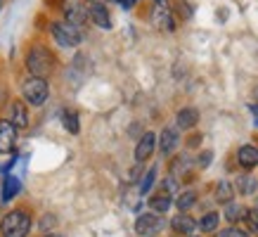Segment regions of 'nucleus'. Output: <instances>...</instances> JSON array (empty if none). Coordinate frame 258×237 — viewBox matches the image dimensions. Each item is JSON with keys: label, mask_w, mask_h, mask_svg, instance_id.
Here are the masks:
<instances>
[{"label": "nucleus", "mask_w": 258, "mask_h": 237, "mask_svg": "<svg viewBox=\"0 0 258 237\" xmlns=\"http://www.w3.org/2000/svg\"><path fill=\"white\" fill-rule=\"evenodd\" d=\"M88 22L95 24L102 31H111V26H114V24H111L109 10H107L104 3H90V5H88Z\"/></svg>", "instance_id": "12"}, {"label": "nucleus", "mask_w": 258, "mask_h": 237, "mask_svg": "<svg viewBox=\"0 0 258 237\" xmlns=\"http://www.w3.org/2000/svg\"><path fill=\"white\" fill-rule=\"evenodd\" d=\"M55 225H57L55 216H43V221H40V232H52Z\"/></svg>", "instance_id": "30"}, {"label": "nucleus", "mask_w": 258, "mask_h": 237, "mask_svg": "<svg viewBox=\"0 0 258 237\" xmlns=\"http://www.w3.org/2000/svg\"><path fill=\"white\" fill-rule=\"evenodd\" d=\"M50 36H52V40H55L59 47H64V50H74V47H79L81 43H83V29L64 22V19L50 22Z\"/></svg>", "instance_id": "3"}, {"label": "nucleus", "mask_w": 258, "mask_h": 237, "mask_svg": "<svg viewBox=\"0 0 258 237\" xmlns=\"http://www.w3.org/2000/svg\"><path fill=\"white\" fill-rule=\"evenodd\" d=\"M88 3H104L107 5V3H114V0H88Z\"/></svg>", "instance_id": "36"}, {"label": "nucleus", "mask_w": 258, "mask_h": 237, "mask_svg": "<svg viewBox=\"0 0 258 237\" xmlns=\"http://www.w3.org/2000/svg\"><path fill=\"white\" fill-rule=\"evenodd\" d=\"M3 5H5V0H0V12H3Z\"/></svg>", "instance_id": "37"}, {"label": "nucleus", "mask_w": 258, "mask_h": 237, "mask_svg": "<svg viewBox=\"0 0 258 237\" xmlns=\"http://www.w3.org/2000/svg\"><path fill=\"white\" fill-rule=\"evenodd\" d=\"M149 24L159 29V31H166V33H173L178 29V19L173 15L171 5L161 0V3H152V12H149Z\"/></svg>", "instance_id": "5"}, {"label": "nucleus", "mask_w": 258, "mask_h": 237, "mask_svg": "<svg viewBox=\"0 0 258 237\" xmlns=\"http://www.w3.org/2000/svg\"><path fill=\"white\" fill-rule=\"evenodd\" d=\"M8 121L17 131H26V128L31 126V107L24 102V100H15V102L10 104Z\"/></svg>", "instance_id": "10"}, {"label": "nucleus", "mask_w": 258, "mask_h": 237, "mask_svg": "<svg viewBox=\"0 0 258 237\" xmlns=\"http://www.w3.org/2000/svg\"><path fill=\"white\" fill-rule=\"evenodd\" d=\"M62 126L67 128V133L71 135H79L81 133V116L76 109H62Z\"/></svg>", "instance_id": "23"}, {"label": "nucleus", "mask_w": 258, "mask_h": 237, "mask_svg": "<svg viewBox=\"0 0 258 237\" xmlns=\"http://www.w3.org/2000/svg\"><path fill=\"white\" fill-rule=\"evenodd\" d=\"M195 166V159L189 157V154H175V157L171 159V171H168V175H173V178H185V175L189 173V168Z\"/></svg>", "instance_id": "19"}, {"label": "nucleus", "mask_w": 258, "mask_h": 237, "mask_svg": "<svg viewBox=\"0 0 258 237\" xmlns=\"http://www.w3.org/2000/svg\"><path fill=\"white\" fill-rule=\"evenodd\" d=\"M244 223L249 225V232H256V235H258V206H251V209H246Z\"/></svg>", "instance_id": "27"}, {"label": "nucleus", "mask_w": 258, "mask_h": 237, "mask_svg": "<svg viewBox=\"0 0 258 237\" xmlns=\"http://www.w3.org/2000/svg\"><path fill=\"white\" fill-rule=\"evenodd\" d=\"M253 104H258V86H256V90H253Z\"/></svg>", "instance_id": "35"}, {"label": "nucleus", "mask_w": 258, "mask_h": 237, "mask_svg": "<svg viewBox=\"0 0 258 237\" xmlns=\"http://www.w3.org/2000/svg\"><path fill=\"white\" fill-rule=\"evenodd\" d=\"M171 10H173V15H175L178 22H189L192 15H195V8L189 5L187 0H175V3L171 5Z\"/></svg>", "instance_id": "26"}, {"label": "nucleus", "mask_w": 258, "mask_h": 237, "mask_svg": "<svg viewBox=\"0 0 258 237\" xmlns=\"http://www.w3.org/2000/svg\"><path fill=\"white\" fill-rule=\"evenodd\" d=\"M249 109H251V114H253V128H258V104L251 102V104H249Z\"/></svg>", "instance_id": "32"}, {"label": "nucleus", "mask_w": 258, "mask_h": 237, "mask_svg": "<svg viewBox=\"0 0 258 237\" xmlns=\"http://www.w3.org/2000/svg\"><path fill=\"white\" fill-rule=\"evenodd\" d=\"M213 199L223 206H225L227 202H232V199H235V185L230 181H218L216 183V190H213Z\"/></svg>", "instance_id": "22"}, {"label": "nucleus", "mask_w": 258, "mask_h": 237, "mask_svg": "<svg viewBox=\"0 0 258 237\" xmlns=\"http://www.w3.org/2000/svg\"><path fill=\"white\" fill-rule=\"evenodd\" d=\"M33 228V218L26 209H10L0 218V237H29Z\"/></svg>", "instance_id": "2"}, {"label": "nucleus", "mask_w": 258, "mask_h": 237, "mask_svg": "<svg viewBox=\"0 0 258 237\" xmlns=\"http://www.w3.org/2000/svg\"><path fill=\"white\" fill-rule=\"evenodd\" d=\"M218 237H251V235L239 225H227L225 230H218Z\"/></svg>", "instance_id": "29"}, {"label": "nucleus", "mask_w": 258, "mask_h": 237, "mask_svg": "<svg viewBox=\"0 0 258 237\" xmlns=\"http://www.w3.org/2000/svg\"><path fill=\"white\" fill-rule=\"evenodd\" d=\"M211 161H213V152L211 150H202L199 154H197V159H195V166L199 168V171H204V168H209V166H211Z\"/></svg>", "instance_id": "28"}, {"label": "nucleus", "mask_w": 258, "mask_h": 237, "mask_svg": "<svg viewBox=\"0 0 258 237\" xmlns=\"http://www.w3.org/2000/svg\"><path fill=\"white\" fill-rule=\"evenodd\" d=\"M114 3H118V5H121L123 10H133L135 5L140 3V0H114Z\"/></svg>", "instance_id": "31"}, {"label": "nucleus", "mask_w": 258, "mask_h": 237, "mask_svg": "<svg viewBox=\"0 0 258 237\" xmlns=\"http://www.w3.org/2000/svg\"><path fill=\"white\" fill-rule=\"evenodd\" d=\"M17 138H19V131L8 118H0V154H12L17 150Z\"/></svg>", "instance_id": "13"}, {"label": "nucleus", "mask_w": 258, "mask_h": 237, "mask_svg": "<svg viewBox=\"0 0 258 237\" xmlns=\"http://www.w3.org/2000/svg\"><path fill=\"white\" fill-rule=\"evenodd\" d=\"M197 192L195 190H182V192H178L175 195V199H173V204H175V209L178 211H189L192 206L197 204Z\"/></svg>", "instance_id": "25"}, {"label": "nucleus", "mask_w": 258, "mask_h": 237, "mask_svg": "<svg viewBox=\"0 0 258 237\" xmlns=\"http://www.w3.org/2000/svg\"><path fill=\"white\" fill-rule=\"evenodd\" d=\"M59 10H62L64 22L74 24V26H79V29H83L88 24V5L83 0H62Z\"/></svg>", "instance_id": "7"}, {"label": "nucleus", "mask_w": 258, "mask_h": 237, "mask_svg": "<svg viewBox=\"0 0 258 237\" xmlns=\"http://www.w3.org/2000/svg\"><path fill=\"white\" fill-rule=\"evenodd\" d=\"M154 3H161V0H154Z\"/></svg>", "instance_id": "39"}, {"label": "nucleus", "mask_w": 258, "mask_h": 237, "mask_svg": "<svg viewBox=\"0 0 258 237\" xmlns=\"http://www.w3.org/2000/svg\"><path fill=\"white\" fill-rule=\"evenodd\" d=\"M220 216H223L230 225H237V223L244 221V216H246V206L237 204L235 199H232V202H227V204H225V209H223V213H220Z\"/></svg>", "instance_id": "21"}, {"label": "nucleus", "mask_w": 258, "mask_h": 237, "mask_svg": "<svg viewBox=\"0 0 258 237\" xmlns=\"http://www.w3.org/2000/svg\"><path fill=\"white\" fill-rule=\"evenodd\" d=\"M232 185H235V195H242V197H256L258 195V178L251 175L249 171L237 175V181Z\"/></svg>", "instance_id": "15"}, {"label": "nucleus", "mask_w": 258, "mask_h": 237, "mask_svg": "<svg viewBox=\"0 0 258 237\" xmlns=\"http://www.w3.org/2000/svg\"><path fill=\"white\" fill-rule=\"evenodd\" d=\"M168 225L166 223V218L161 216V213H138V218H135L133 223V230L138 237H157L159 232H164V228Z\"/></svg>", "instance_id": "6"}, {"label": "nucleus", "mask_w": 258, "mask_h": 237, "mask_svg": "<svg viewBox=\"0 0 258 237\" xmlns=\"http://www.w3.org/2000/svg\"><path fill=\"white\" fill-rule=\"evenodd\" d=\"M22 100L29 107H43V104L50 100V83L47 79H40V76H26L22 81Z\"/></svg>", "instance_id": "4"}, {"label": "nucleus", "mask_w": 258, "mask_h": 237, "mask_svg": "<svg viewBox=\"0 0 258 237\" xmlns=\"http://www.w3.org/2000/svg\"><path fill=\"white\" fill-rule=\"evenodd\" d=\"M24 67H26V71H29V76L47 79L57 67V57L47 45H43V43H33V45L26 50Z\"/></svg>", "instance_id": "1"}, {"label": "nucleus", "mask_w": 258, "mask_h": 237, "mask_svg": "<svg viewBox=\"0 0 258 237\" xmlns=\"http://www.w3.org/2000/svg\"><path fill=\"white\" fill-rule=\"evenodd\" d=\"M199 121H202V111L197 107H180L175 111V128L178 131H192L199 126Z\"/></svg>", "instance_id": "14"}, {"label": "nucleus", "mask_w": 258, "mask_h": 237, "mask_svg": "<svg viewBox=\"0 0 258 237\" xmlns=\"http://www.w3.org/2000/svg\"><path fill=\"white\" fill-rule=\"evenodd\" d=\"M189 237H204V235H189Z\"/></svg>", "instance_id": "38"}, {"label": "nucleus", "mask_w": 258, "mask_h": 237, "mask_svg": "<svg viewBox=\"0 0 258 237\" xmlns=\"http://www.w3.org/2000/svg\"><path fill=\"white\" fill-rule=\"evenodd\" d=\"M43 237H62V235H59V232H45Z\"/></svg>", "instance_id": "34"}, {"label": "nucleus", "mask_w": 258, "mask_h": 237, "mask_svg": "<svg viewBox=\"0 0 258 237\" xmlns=\"http://www.w3.org/2000/svg\"><path fill=\"white\" fill-rule=\"evenodd\" d=\"M168 228H171L173 235L189 237V235H195L197 232V218L195 216H189L187 211H178L171 221H168Z\"/></svg>", "instance_id": "11"}, {"label": "nucleus", "mask_w": 258, "mask_h": 237, "mask_svg": "<svg viewBox=\"0 0 258 237\" xmlns=\"http://www.w3.org/2000/svg\"><path fill=\"white\" fill-rule=\"evenodd\" d=\"M237 164L244 171H253L258 168V145H242L237 150Z\"/></svg>", "instance_id": "16"}, {"label": "nucleus", "mask_w": 258, "mask_h": 237, "mask_svg": "<svg viewBox=\"0 0 258 237\" xmlns=\"http://www.w3.org/2000/svg\"><path fill=\"white\" fill-rule=\"evenodd\" d=\"M189 138H192V140H189V145H192V147H195V145H197V142H202V133H199V135H189Z\"/></svg>", "instance_id": "33"}, {"label": "nucleus", "mask_w": 258, "mask_h": 237, "mask_svg": "<svg viewBox=\"0 0 258 237\" xmlns=\"http://www.w3.org/2000/svg\"><path fill=\"white\" fill-rule=\"evenodd\" d=\"M180 142H182V138H180V131L175 126H166L161 128V133H157V150L161 157H171L180 147Z\"/></svg>", "instance_id": "9"}, {"label": "nucleus", "mask_w": 258, "mask_h": 237, "mask_svg": "<svg viewBox=\"0 0 258 237\" xmlns=\"http://www.w3.org/2000/svg\"><path fill=\"white\" fill-rule=\"evenodd\" d=\"M154 152H157V133L154 131H142L138 142H135V152H133L135 161L145 164V161L154 157Z\"/></svg>", "instance_id": "8"}, {"label": "nucleus", "mask_w": 258, "mask_h": 237, "mask_svg": "<svg viewBox=\"0 0 258 237\" xmlns=\"http://www.w3.org/2000/svg\"><path fill=\"white\" fill-rule=\"evenodd\" d=\"M220 221H223L220 211H206L202 218L197 221V230H199V232H206V235H211V232H218Z\"/></svg>", "instance_id": "20"}, {"label": "nucleus", "mask_w": 258, "mask_h": 237, "mask_svg": "<svg viewBox=\"0 0 258 237\" xmlns=\"http://www.w3.org/2000/svg\"><path fill=\"white\" fill-rule=\"evenodd\" d=\"M19 192H22V181H19L17 175H12V173L3 175V185H0V202H3V204H8V202H12Z\"/></svg>", "instance_id": "17"}, {"label": "nucleus", "mask_w": 258, "mask_h": 237, "mask_svg": "<svg viewBox=\"0 0 258 237\" xmlns=\"http://www.w3.org/2000/svg\"><path fill=\"white\" fill-rule=\"evenodd\" d=\"M157 175H159V166H149L147 171L142 173V181L140 185H138V192H140V197H145V195H149L152 192V188L157 185Z\"/></svg>", "instance_id": "24"}, {"label": "nucleus", "mask_w": 258, "mask_h": 237, "mask_svg": "<svg viewBox=\"0 0 258 237\" xmlns=\"http://www.w3.org/2000/svg\"><path fill=\"white\" fill-rule=\"evenodd\" d=\"M147 206H149V211L161 213V216H164V213L171 211L173 195H168V192H164V190H159V192H154V195L147 199Z\"/></svg>", "instance_id": "18"}]
</instances>
